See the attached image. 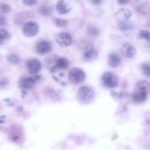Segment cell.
Masks as SVG:
<instances>
[{"label":"cell","mask_w":150,"mask_h":150,"mask_svg":"<svg viewBox=\"0 0 150 150\" xmlns=\"http://www.w3.org/2000/svg\"><path fill=\"white\" fill-rule=\"evenodd\" d=\"M36 17L35 14L30 11H24L21 12L16 18L15 22L18 24H22L23 21L27 18H34Z\"/></svg>","instance_id":"cell-16"},{"label":"cell","mask_w":150,"mask_h":150,"mask_svg":"<svg viewBox=\"0 0 150 150\" xmlns=\"http://www.w3.org/2000/svg\"><path fill=\"white\" fill-rule=\"evenodd\" d=\"M118 26L119 28L122 31H127L133 29L134 25L133 23L129 20L119 21Z\"/></svg>","instance_id":"cell-19"},{"label":"cell","mask_w":150,"mask_h":150,"mask_svg":"<svg viewBox=\"0 0 150 150\" xmlns=\"http://www.w3.org/2000/svg\"><path fill=\"white\" fill-rule=\"evenodd\" d=\"M9 84V80L6 78H0V87H4Z\"/></svg>","instance_id":"cell-31"},{"label":"cell","mask_w":150,"mask_h":150,"mask_svg":"<svg viewBox=\"0 0 150 150\" xmlns=\"http://www.w3.org/2000/svg\"><path fill=\"white\" fill-rule=\"evenodd\" d=\"M7 24V19L5 17L3 16H0V26H5Z\"/></svg>","instance_id":"cell-32"},{"label":"cell","mask_w":150,"mask_h":150,"mask_svg":"<svg viewBox=\"0 0 150 150\" xmlns=\"http://www.w3.org/2000/svg\"><path fill=\"white\" fill-rule=\"evenodd\" d=\"M23 3L24 5L28 6H33L37 3V1L34 0H24L23 1Z\"/></svg>","instance_id":"cell-30"},{"label":"cell","mask_w":150,"mask_h":150,"mask_svg":"<svg viewBox=\"0 0 150 150\" xmlns=\"http://www.w3.org/2000/svg\"><path fill=\"white\" fill-rule=\"evenodd\" d=\"M56 8L57 11L62 15L69 13L72 9L71 7H69L63 1H59L56 4Z\"/></svg>","instance_id":"cell-13"},{"label":"cell","mask_w":150,"mask_h":150,"mask_svg":"<svg viewBox=\"0 0 150 150\" xmlns=\"http://www.w3.org/2000/svg\"><path fill=\"white\" fill-rule=\"evenodd\" d=\"M61 84L63 85H65V84H66V83H65L64 82H62Z\"/></svg>","instance_id":"cell-45"},{"label":"cell","mask_w":150,"mask_h":150,"mask_svg":"<svg viewBox=\"0 0 150 150\" xmlns=\"http://www.w3.org/2000/svg\"><path fill=\"white\" fill-rule=\"evenodd\" d=\"M52 45L50 41H43L37 44L36 46V52L39 54L44 55L52 51Z\"/></svg>","instance_id":"cell-9"},{"label":"cell","mask_w":150,"mask_h":150,"mask_svg":"<svg viewBox=\"0 0 150 150\" xmlns=\"http://www.w3.org/2000/svg\"><path fill=\"white\" fill-rule=\"evenodd\" d=\"M7 61L11 64L17 65L20 63V59L19 56L16 54L12 53L9 55L7 57Z\"/></svg>","instance_id":"cell-24"},{"label":"cell","mask_w":150,"mask_h":150,"mask_svg":"<svg viewBox=\"0 0 150 150\" xmlns=\"http://www.w3.org/2000/svg\"><path fill=\"white\" fill-rule=\"evenodd\" d=\"M103 84L109 88H115L118 86L119 79L112 73L108 72L106 73L102 77Z\"/></svg>","instance_id":"cell-5"},{"label":"cell","mask_w":150,"mask_h":150,"mask_svg":"<svg viewBox=\"0 0 150 150\" xmlns=\"http://www.w3.org/2000/svg\"><path fill=\"white\" fill-rule=\"evenodd\" d=\"M52 77L54 81H56V82H59V79H58V77H56L55 76H52Z\"/></svg>","instance_id":"cell-36"},{"label":"cell","mask_w":150,"mask_h":150,"mask_svg":"<svg viewBox=\"0 0 150 150\" xmlns=\"http://www.w3.org/2000/svg\"><path fill=\"white\" fill-rule=\"evenodd\" d=\"M17 110L19 112H22L23 111V107L21 106H19L17 108Z\"/></svg>","instance_id":"cell-35"},{"label":"cell","mask_w":150,"mask_h":150,"mask_svg":"<svg viewBox=\"0 0 150 150\" xmlns=\"http://www.w3.org/2000/svg\"><path fill=\"white\" fill-rule=\"evenodd\" d=\"M4 121L3 120L1 119H0V124H3V123H4Z\"/></svg>","instance_id":"cell-41"},{"label":"cell","mask_w":150,"mask_h":150,"mask_svg":"<svg viewBox=\"0 0 150 150\" xmlns=\"http://www.w3.org/2000/svg\"><path fill=\"white\" fill-rule=\"evenodd\" d=\"M4 101V102H6V103H8V102H9L11 100L10 98H7L4 99L3 100Z\"/></svg>","instance_id":"cell-37"},{"label":"cell","mask_w":150,"mask_h":150,"mask_svg":"<svg viewBox=\"0 0 150 150\" xmlns=\"http://www.w3.org/2000/svg\"><path fill=\"white\" fill-rule=\"evenodd\" d=\"M93 90L89 86H83L79 90V97L83 102H89L93 97Z\"/></svg>","instance_id":"cell-3"},{"label":"cell","mask_w":150,"mask_h":150,"mask_svg":"<svg viewBox=\"0 0 150 150\" xmlns=\"http://www.w3.org/2000/svg\"><path fill=\"white\" fill-rule=\"evenodd\" d=\"M58 58V55L54 54L49 55L45 58L44 60L45 67L49 70L51 73H54L56 71L55 66Z\"/></svg>","instance_id":"cell-8"},{"label":"cell","mask_w":150,"mask_h":150,"mask_svg":"<svg viewBox=\"0 0 150 150\" xmlns=\"http://www.w3.org/2000/svg\"><path fill=\"white\" fill-rule=\"evenodd\" d=\"M138 36L140 38L145 40L148 42L150 41V32L148 30H142L139 31Z\"/></svg>","instance_id":"cell-26"},{"label":"cell","mask_w":150,"mask_h":150,"mask_svg":"<svg viewBox=\"0 0 150 150\" xmlns=\"http://www.w3.org/2000/svg\"><path fill=\"white\" fill-rule=\"evenodd\" d=\"M69 62L68 59L65 57H59L56 63V69H67L69 67Z\"/></svg>","instance_id":"cell-17"},{"label":"cell","mask_w":150,"mask_h":150,"mask_svg":"<svg viewBox=\"0 0 150 150\" xmlns=\"http://www.w3.org/2000/svg\"><path fill=\"white\" fill-rule=\"evenodd\" d=\"M142 70L144 75L150 77V63H144L142 66Z\"/></svg>","instance_id":"cell-28"},{"label":"cell","mask_w":150,"mask_h":150,"mask_svg":"<svg viewBox=\"0 0 150 150\" xmlns=\"http://www.w3.org/2000/svg\"><path fill=\"white\" fill-rule=\"evenodd\" d=\"M52 21L56 26L59 27H66L68 24V22L67 20L57 18H52Z\"/></svg>","instance_id":"cell-25"},{"label":"cell","mask_w":150,"mask_h":150,"mask_svg":"<svg viewBox=\"0 0 150 150\" xmlns=\"http://www.w3.org/2000/svg\"><path fill=\"white\" fill-rule=\"evenodd\" d=\"M87 32L91 36H96L99 32L98 29L94 26H90L88 28Z\"/></svg>","instance_id":"cell-29"},{"label":"cell","mask_w":150,"mask_h":150,"mask_svg":"<svg viewBox=\"0 0 150 150\" xmlns=\"http://www.w3.org/2000/svg\"><path fill=\"white\" fill-rule=\"evenodd\" d=\"M93 42L90 40L83 38L78 42V46L80 49L86 50L92 47Z\"/></svg>","instance_id":"cell-21"},{"label":"cell","mask_w":150,"mask_h":150,"mask_svg":"<svg viewBox=\"0 0 150 150\" xmlns=\"http://www.w3.org/2000/svg\"><path fill=\"white\" fill-rule=\"evenodd\" d=\"M18 139V136H16L13 138V140H14V141H16V140H17Z\"/></svg>","instance_id":"cell-43"},{"label":"cell","mask_w":150,"mask_h":150,"mask_svg":"<svg viewBox=\"0 0 150 150\" xmlns=\"http://www.w3.org/2000/svg\"><path fill=\"white\" fill-rule=\"evenodd\" d=\"M116 16L119 21L129 20L132 16V12L128 9L122 8L117 11Z\"/></svg>","instance_id":"cell-12"},{"label":"cell","mask_w":150,"mask_h":150,"mask_svg":"<svg viewBox=\"0 0 150 150\" xmlns=\"http://www.w3.org/2000/svg\"><path fill=\"white\" fill-rule=\"evenodd\" d=\"M108 60L109 65L112 68H116L118 67L121 61L120 56L115 53H112L109 55Z\"/></svg>","instance_id":"cell-18"},{"label":"cell","mask_w":150,"mask_h":150,"mask_svg":"<svg viewBox=\"0 0 150 150\" xmlns=\"http://www.w3.org/2000/svg\"><path fill=\"white\" fill-rule=\"evenodd\" d=\"M26 67L30 74H37L41 69V62L39 60L35 58L30 59L26 62Z\"/></svg>","instance_id":"cell-6"},{"label":"cell","mask_w":150,"mask_h":150,"mask_svg":"<svg viewBox=\"0 0 150 150\" xmlns=\"http://www.w3.org/2000/svg\"><path fill=\"white\" fill-rule=\"evenodd\" d=\"M9 38V33L8 31L4 29H0V45L5 44Z\"/></svg>","instance_id":"cell-23"},{"label":"cell","mask_w":150,"mask_h":150,"mask_svg":"<svg viewBox=\"0 0 150 150\" xmlns=\"http://www.w3.org/2000/svg\"><path fill=\"white\" fill-rule=\"evenodd\" d=\"M57 44L61 47H66L71 45L72 37L69 33L67 32L59 33L56 38Z\"/></svg>","instance_id":"cell-7"},{"label":"cell","mask_w":150,"mask_h":150,"mask_svg":"<svg viewBox=\"0 0 150 150\" xmlns=\"http://www.w3.org/2000/svg\"><path fill=\"white\" fill-rule=\"evenodd\" d=\"M21 92H22V94L24 95H26V94H27V92H26V91L25 90L22 91H21Z\"/></svg>","instance_id":"cell-40"},{"label":"cell","mask_w":150,"mask_h":150,"mask_svg":"<svg viewBox=\"0 0 150 150\" xmlns=\"http://www.w3.org/2000/svg\"><path fill=\"white\" fill-rule=\"evenodd\" d=\"M11 11V7L9 4L6 3L0 4V13L6 14Z\"/></svg>","instance_id":"cell-27"},{"label":"cell","mask_w":150,"mask_h":150,"mask_svg":"<svg viewBox=\"0 0 150 150\" xmlns=\"http://www.w3.org/2000/svg\"><path fill=\"white\" fill-rule=\"evenodd\" d=\"M15 104L14 103H9L7 105V106L9 107H12L13 106H14Z\"/></svg>","instance_id":"cell-38"},{"label":"cell","mask_w":150,"mask_h":150,"mask_svg":"<svg viewBox=\"0 0 150 150\" xmlns=\"http://www.w3.org/2000/svg\"><path fill=\"white\" fill-rule=\"evenodd\" d=\"M40 78V76L38 75L22 78L18 82V87L23 90H30L34 87L37 83L39 82Z\"/></svg>","instance_id":"cell-1"},{"label":"cell","mask_w":150,"mask_h":150,"mask_svg":"<svg viewBox=\"0 0 150 150\" xmlns=\"http://www.w3.org/2000/svg\"><path fill=\"white\" fill-rule=\"evenodd\" d=\"M59 77H63L64 76V74H63V73H61V74H59Z\"/></svg>","instance_id":"cell-42"},{"label":"cell","mask_w":150,"mask_h":150,"mask_svg":"<svg viewBox=\"0 0 150 150\" xmlns=\"http://www.w3.org/2000/svg\"><path fill=\"white\" fill-rule=\"evenodd\" d=\"M148 26H149V27H150V19L149 20V22H148Z\"/></svg>","instance_id":"cell-44"},{"label":"cell","mask_w":150,"mask_h":150,"mask_svg":"<svg viewBox=\"0 0 150 150\" xmlns=\"http://www.w3.org/2000/svg\"><path fill=\"white\" fill-rule=\"evenodd\" d=\"M117 2L119 4H121V5H123V4H126L128 2V1L127 0H119Z\"/></svg>","instance_id":"cell-33"},{"label":"cell","mask_w":150,"mask_h":150,"mask_svg":"<svg viewBox=\"0 0 150 150\" xmlns=\"http://www.w3.org/2000/svg\"><path fill=\"white\" fill-rule=\"evenodd\" d=\"M122 53L127 58H132L136 53L135 48L129 43H126L122 45L121 49Z\"/></svg>","instance_id":"cell-11"},{"label":"cell","mask_w":150,"mask_h":150,"mask_svg":"<svg viewBox=\"0 0 150 150\" xmlns=\"http://www.w3.org/2000/svg\"></svg>","instance_id":"cell-46"},{"label":"cell","mask_w":150,"mask_h":150,"mask_svg":"<svg viewBox=\"0 0 150 150\" xmlns=\"http://www.w3.org/2000/svg\"><path fill=\"white\" fill-rule=\"evenodd\" d=\"M138 91L144 94H149L150 92V83L147 80H141L137 84Z\"/></svg>","instance_id":"cell-14"},{"label":"cell","mask_w":150,"mask_h":150,"mask_svg":"<svg viewBox=\"0 0 150 150\" xmlns=\"http://www.w3.org/2000/svg\"><path fill=\"white\" fill-rule=\"evenodd\" d=\"M69 80L75 84L83 82L86 78L84 72L81 69L74 68L69 72L68 75Z\"/></svg>","instance_id":"cell-2"},{"label":"cell","mask_w":150,"mask_h":150,"mask_svg":"<svg viewBox=\"0 0 150 150\" xmlns=\"http://www.w3.org/2000/svg\"><path fill=\"white\" fill-rule=\"evenodd\" d=\"M98 53V52L93 48L88 49L83 53V56L86 59H94L97 58Z\"/></svg>","instance_id":"cell-22"},{"label":"cell","mask_w":150,"mask_h":150,"mask_svg":"<svg viewBox=\"0 0 150 150\" xmlns=\"http://www.w3.org/2000/svg\"><path fill=\"white\" fill-rule=\"evenodd\" d=\"M101 1L100 0H93V1H91L92 3L94 4H99L101 3Z\"/></svg>","instance_id":"cell-34"},{"label":"cell","mask_w":150,"mask_h":150,"mask_svg":"<svg viewBox=\"0 0 150 150\" xmlns=\"http://www.w3.org/2000/svg\"><path fill=\"white\" fill-rule=\"evenodd\" d=\"M39 31L38 24L34 22L30 21L26 23L23 27L24 35L28 38H31L36 36Z\"/></svg>","instance_id":"cell-4"},{"label":"cell","mask_w":150,"mask_h":150,"mask_svg":"<svg viewBox=\"0 0 150 150\" xmlns=\"http://www.w3.org/2000/svg\"><path fill=\"white\" fill-rule=\"evenodd\" d=\"M147 97V95L137 91L135 92L132 94L133 100L137 103H142L144 102Z\"/></svg>","instance_id":"cell-20"},{"label":"cell","mask_w":150,"mask_h":150,"mask_svg":"<svg viewBox=\"0 0 150 150\" xmlns=\"http://www.w3.org/2000/svg\"><path fill=\"white\" fill-rule=\"evenodd\" d=\"M53 11V8L52 6L47 4L41 5L39 9L40 13L43 16H46L52 15Z\"/></svg>","instance_id":"cell-15"},{"label":"cell","mask_w":150,"mask_h":150,"mask_svg":"<svg viewBox=\"0 0 150 150\" xmlns=\"http://www.w3.org/2000/svg\"><path fill=\"white\" fill-rule=\"evenodd\" d=\"M6 115H1V116H0V119H4L5 118H6Z\"/></svg>","instance_id":"cell-39"},{"label":"cell","mask_w":150,"mask_h":150,"mask_svg":"<svg viewBox=\"0 0 150 150\" xmlns=\"http://www.w3.org/2000/svg\"><path fill=\"white\" fill-rule=\"evenodd\" d=\"M137 3L136 11L141 15H146L150 13V3L148 1H136Z\"/></svg>","instance_id":"cell-10"}]
</instances>
